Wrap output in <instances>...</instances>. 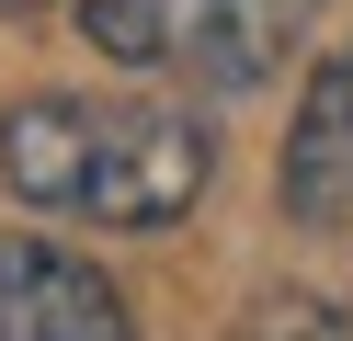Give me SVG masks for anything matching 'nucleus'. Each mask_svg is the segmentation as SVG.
Listing matches in <instances>:
<instances>
[{
    "instance_id": "nucleus-1",
    "label": "nucleus",
    "mask_w": 353,
    "mask_h": 341,
    "mask_svg": "<svg viewBox=\"0 0 353 341\" xmlns=\"http://www.w3.org/2000/svg\"><path fill=\"white\" fill-rule=\"evenodd\" d=\"M205 114L160 91H34L0 114V182L92 227H171L205 194Z\"/></svg>"
},
{
    "instance_id": "nucleus-2",
    "label": "nucleus",
    "mask_w": 353,
    "mask_h": 341,
    "mask_svg": "<svg viewBox=\"0 0 353 341\" xmlns=\"http://www.w3.org/2000/svg\"><path fill=\"white\" fill-rule=\"evenodd\" d=\"M80 23L125 68H160L194 91H262L307 45L319 0H80Z\"/></svg>"
},
{
    "instance_id": "nucleus-3",
    "label": "nucleus",
    "mask_w": 353,
    "mask_h": 341,
    "mask_svg": "<svg viewBox=\"0 0 353 341\" xmlns=\"http://www.w3.org/2000/svg\"><path fill=\"white\" fill-rule=\"evenodd\" d=\"M0 341H137V318L103 262L0 227Z\"/></svg>"
},
{
    "instance_id": "nucleus-4",
    "label": "nucleus",
    "mask_w": 353,
    "mask_h": 341,
    "mask_svg": "<svg viewBox=\"0 0 353 341\" xmlns=\"http://www.w3.org/2000/svg\"><path fill=\"white\" fill-rule=\"evenodd\" d=\"M285 216L296 227H353V45L307 80L285 125Z\"/></svg>"
},
{
    "instance_id": "nucleus-5",
    "label": "nucleus",
    "mask_w": 353,
    "mask_h": 341,
    "mask_svg": "<svg viewBox=\"0 0 353 341\" xmlns=\"http://www.w3.org/2000/svg\"><path fill=\"white\" fill-rule=\"evenodd\" d=\"M239 341H353V318L330 307V296H296V285H285V296H262V307L239 318Z\"/></svg>"
},
{
    "instance_id": "nucleus-6",
    "label": "nucleus",
    "mask_w": 353,
    "mask_h": 341,
    "mask_svg": "<svg viewBox=\"0 0 353 341\" xmlns=\"http://www.w3.org/2000/svg\"><path fill=\"white\" fill-rule=\"evenodd\" d=\"M0 12H46V0H0Z\"/></svg>"
}]
</instances>
